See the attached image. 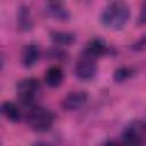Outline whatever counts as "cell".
<instances>
[{"instance_id": "277c9868", "label": "cell", "mask_w": 146, "mask_h": 146, "mask_svg": "<svg viewBox=\"0 0 146 146\" xmlns=\"http://www.w3.org/2000/svg\"><path fill=\"white\" fill-rule=\"evenodd\" d=\"M97 58L94 57L92 55L82 50V52L80 54L76 64H75V75L78 79L83 80V81H88L91 80L97 72Z\"/></svg>"}, {"instance_id": "ba28073f", "label": "cell", "mask_w": 146, "mask_h": 146, "mask_svg": "<svg viewBox=\"0 0 146 146\" xmlns=\"http://www.w3.org/2000/svg\"><path fill=\"white\" fill-rule=\"evenodd\" d=\"M48 13L56 19L59 21H68L70 13L67 8L64 6L63 0H46Z\"/></svg>"}, {"instance_id": "9c48e42d", "label": "cell", "mask_w": 146, "mask_h": 146, "mask_svg": "<svg viewBox=\"0 0 146 146\" xmlns=\"http://www.w3.org/2000/svg\"><path fill=\"white\" fill-rule=\"evenodd\" d=\"M0 111L1 114L9 121L13 123H17L22 120V112L21 108L18 107L17 104H15L14 102H3L0 106Z\"/></svg>"}, {"instance_id": "30bf717a", "label": "cell", "mask_w": 146, "mask_h": 146, "mask_svg": "<svg viewBox=\"0 0 146 146\" xmlns=\"http://www.w3.org/2000/svg\"><path fill=\"white\" fill-rule=\"evenodd\" d=\"M49 38L56 46H70L76 41V35L73 32L68 31H58L54 30L49 32Z\"/></svg>"}, {"instance_id": "2e32d148", "label": "cell", "mask_w": 146, "mask_h": 146, "mask_svg": "<svg viewBox=\"0 0 146 146\" xmlns=\"http://www.w3.org/2000/svg\"><path fill=\"white\" fill-rule=\"evenodd\" d=\"M137 24L138 25H144L146 24V0L143 1L141 7H140V11H139V16L137 19Z\"/></svg>"}, {"instance_id": "3957f363", "label": "cell", "mask_w": 146, "mask_h": 146, "mask_svg": "<svg viewBox=\"0 0 146 146\" xmlns=\"http://www.w3.org/2000/svg\"><path fill=\"white\" fill-rule=\"evenodd\" d=\"M40 89V82L35 78H25L16 86V96L18 102L27 107L34 105L35 98Z\"/></svg>"}, {"instance_id": "e0dca14e", "label": "cell", "mask_w": 146, "mask_h": 146, "mask_svg": "<svg viewBox=\"0 0 146 146\" xmlns=\"http://www.w3.org/2000/svg\"><path fill=\"white\" fill-rule=\"evenodd\" d=\"M82 1H90V0H82Z\"/></svg>"}, {"instance_id": "8fae6325", "label": "cell", "mask_w": 146, "mask_h": 146, "mask_svg": "<svg viewBox=\"0 0 146 146\" xmlns=\"http://www.w3.org/2000/svg\"><path fill=\"white\" fill-rule=\"evenodd\" d=\"M17 26L23 32H29L33 27V19L27 6H21L17 10Z\"/></svg>"}, {"instance_id": "4fadbf2b", "label": "cell", "mask_w": 146, "mask_h": 146, "mask_svg": "<svg viewBox=\"0 0 146 146\" xmlns=\"http://www.w3.org/2000/svg\"><path fill=\"white\" fill-rule=\"evenodd\" d=\"M108 50H110V49H108L107 44H106V43L104 42V40H102V39H92V40L87 44V47L83 49V51H86V52L92 55V56L96 57L97 59H98L100 56L107 54Z\"/></svg>"}, {"instance_id": "5b68a950", "label": "cell", "mask_w": 146, "mask_h": 146, "mask_svg": "<svg viewBox=\"0 0 146 146\" xmlns=\"http://www.w3.org/2000/svg\"><path fill=\"white\" fill-rule=\"evenodd\" d=\"M146 137V123L143 121H132L122 132V141L125 144H143Z\"/></svg>"}, {"instance_id": "7a4b0ae2", "label": "cell", "mask_w": 146, "mask_h": 146, "mask_svg": "<svg viewBox=\"0 0 146 146\" xmlns=\"http://www.w3.org/2000/svg\"><path fill=\"white\" fill-rule=\"evenodd\" d=\"M55 121L54 113L40 105H33L30 107L26 114L27 125L35 132H46L48 131Z\"/></svg>"}, {"instance_id": "52a82bcc", "label": "cell", "mask_w": 146, "mask_h": 146, "mask_svg": "<svg viewBox=\"0 0 146 146\" xmlns=\"http://www.w3.org/2000/svg\"><path fill=\"white\" fill-rule=\"evenodd\" d=\"M40 56H41V51L36 43L26 44L22 51V57H21L22 65L25 68H31L38 63Z\"/></svg>"}, {"instance_id": "9a60e30c", "label": "cell", "mask_w": 146, "mask_h": 146, "mask_svg": "<svg viewBox=\"0 0 146 146\" xmlns=\"http://www.w3.org/2000/svg\"><path fill=\"white\" fill-rule=\"evenodd\" d=\"M46 56L50 59H55V60H66L68 55L67 52L60 48V46H54L51 48H49L46 52Z\"/></svg>"}, {"instance_id": "5bb4252c", "label": "cell", "mask_w": 146, "mask_h": 146, "mask_svg": "<svg viewBox=\"0 0 146 146\" xmlns=\"http://www.w3.org/2000/svg\"><path fill=\"white\" fill-rule=\"evenodd\" d=\"M135 71L131 68V67H127V66H122V67H119L114 71L113 73V80L117 83H121V82H124L125 80L130 79L132 75H133Z\"/></svg>"}, {"instance_id": "7c38bea8", "label": "cell", "mask_w": 146, "mask_h": 146, "mask_svg": "<svg viewBox=\"0 0 146 146\" xmlns=\"http://www.w3.org/2000/svg\"><path fill=\"white\" fill-rule=\"evenodd\" d=\"M64 79L63 70L59 66H51L46 71L44 74V83L49 88H57L62 84Z\"/></svg>"}, {"instance_id": "8992f818", "label": "cell", "mask_w": 146, "mask_h": 146, "mask_svg": "<svg viewBox=\"0 0 146 146\" xmlns=\"http://www.w3.org/2000/svg\"><path fill=\"white\" fill-rule=\"evenodd\" d=\"M88 99V94L82 90L78 91H71L67 94L63 100H62V107L65 111H75L80 107H82Z\"/></svg>"}, {"instance_id": "6da1fadb", "label": "cell", "mask_w": 146, "mask_h": 146, "mask_svg": "<svg viewBox=\"0 0 146 146\" xmlns=\"http://www.w3.org/2000/svg\"><path fill=\"white\" fill-rule=\"evenodd\" d=\"M130 18V8L123 1H115L107 6L102 15L100 22L102 24L110 30L119 31L122 30Z\"/></svg>"}]
</instances>
